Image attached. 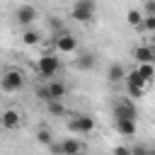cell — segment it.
Listing matches in <instances>:
<instances>
[{
  "label": "cell",
  "mask_w": 155,
  "mask_h": 155,
  "mask_svg": "<svg viewBox=\"0 0 155 155\" xmlns=\"http://www.w3.org/2000/svg\"><path fill=\"white\" fill-rule=\"evenodd\" d=\"M94 12H97V2L94 0H75L73 2V19L87 24L94 19Z\"/></svg>",
  "instance_id": "cell-1"
},
{
  "label": "cell",
  "mask_w": 155,
  "mask_h": 155,
  "mask_svg": "<svg viewBox=\"0 0 155 155\" xmlns=\"http://www.w3.org/2000/svg\"><path fill=\"white\" fill-rule=\"evenodd\" d=\"M36 70H39V75H44V78H53V75L61 70V58H58L56 53H46V56L39 58Z\"/></svg>",
  "instance_id": "cell-2"
},
{
  "label": "cell",
  "mask_w": 155,
  "mask_h": 155,
  "mask_svg": "<svg viewBox=\"0 0 155 155\" xmlns=\"http://www.w3.org/2000/svg\"><path fill=\"white\" fill-rule=\"evenodd\" d=\"M0 87L5 92H19L24 87V75L19 70H7L2 78H0Z\"/></svg>",
  "instance_id": "cell-3"
},
{
  "label": "cell",
  "mask_w": 155,
  "mask_h": 155,
  "mask_svg": "<svg viewBox=\"0 0 155 155\" xmlns=\"http://www.w3.org/2000/svg\"><path fill=\"white\" fill-rule=\"evenodd\" d=\"M124 80H126V90H128V94H131V97H136V99H138V97H143V92H145V85H148V82H143V80H140V75L136 73V68H133L131 73H126V78H124Z\"/></svg>",
  "instance_id": "cell-4"
},
{
  "label": "cell",
  "mask_w": 155,
  "mask_h": 155,
  "mask_svg": "<svg viewBox=\"0 0 155 155\" xmlns=\"http://www.w3.org/2000/svg\"><path fill=\"white\" fill-rule=\"evenodd\" d=\"M53 44H56L58 53H75V51H78V39H75L73 34H68V31H63V34H56Z\"/></svg>",
  "instance_id": "cell-5"
},
{
  "label": "cell",
  "mask_w": 155,
  "mask_h": 155,
  "mask_svg": "<svg viewBox=\"0 0 155 155\" xmlns=\"http://www.w3.org/2000/svg\"><path fill=\"white\" fill-rule=\"evenodd\" d=\"M114 119H128V121H136L138 119V111H136V104L128 102V99H121L114 104Z\"/></svg>",
  "instance_id": "cell-6"
},
{
  "label": "cell",
  "mask_w": 155,
  "mask_h": 155,
  "mask_svg": "<svg viewBox=\"0 0 155 155\" xmlns=\"http://www.w3.org/2000/svg\"><path fill=\"white\" fill-rule=\"evenodd\" d=\"M68 128H70L73 133H90V131L94 128V119L87 116V114H78L75 119L68 121Z\"/></svg>",
  "instance_id": "cell-7"
},
{
  "label": "cell",
  "mask_w": 155,
  "mask_h": 155,
  "mask_svg": "<svg viewBox=\"0 0 155 155\" xmlns=\"http://www.w3.org/2000/svg\"><path fill=\"white\" fill-rule=\"evenodd\" d=\"M0 124H2V128L15 131V128H19L22 116H19V111H17V109H5V111L0 114Z\"/></svg>",
  "instance_id": "cell-8"
},
{
  "label": "cell",
  "mask_w": 155,
  "mask_h": 155,
  "mask_svg": "<svg viewBox=\"0 0 155 155\" xmlns=\"http://www.w3.org/2000/svg\"><path fill=\"white\" fill-rule=\"evenodd\" d=\"M15 19H17V24L29 27V24H34V19H36V10H34L31 5H22V7H17V12H15Z\"/></svg>",
  "instance_id": "cell-9"
},
{
  "label": "cell",
  "mask_w": 155,
  "mask_h": 155,
  "mask_svg": "<svg viewBox=\"0 0 155 155\" xmlns=\"http://www.w3.org/2000/svg\"><path fill=\"white\" fill-rule=\"evenodd\" d=\"M46 90H48V102H61V99L65 97V92H68L61 80H51V82L46 85Z\"/></svg>",
  "instance_id": "cell-10"
},
{
  "label": "cell",
  "mask_w": 155,
  "mask_h": 155,
  "mask_svg": "<svg viewBox=\"0 0 155 155\" xmlns=\"http://www.w3.org/2000/svg\"><path fill=\"white\" fill-rule=\"evenodd\" d=\"M94 63H97V58H94V53H90V51L78 53V58H75L78 70H92V68H94Z\"/></svg>",
  "instance_id": "cell-11"
},
{
  "label": "cell",
  "mask_w": 155,
  "mask_h": 155,
  "mask_svg": "<svg viewBox=\"0 0 155 155\" xmlns=\"http://www.w3.org/2000/svg\"><path fill=\"white\" fill-rule=\"evenodd\" d=\"M58 150H61V155H75L82 150V145L78 138H65L63 143H58Z\"/></svg>",
  "instance_id": "cell-12"
},
{
  "label": "cell",
  "mask_w": 155,
  "mask_h": 155,
  "mask_svg": "<svg viewBox=\"0 0 155 155\" xmlns=\"http://www.w3.org/2000/svg\"><path fill=\"white\" fill-rule=\"evenodd\" d=\"M114 128H116V133H121V136H133V133H136V121L114 119Z\"/></svg>",
  "instance_id": "cell-13"
},
{
  "label": "cell",
  "mask_w": 155,
  "mask_h": 155,
  "mask_svg": "<svg viewBox=\"0 0 155 155\" xmlns=\"http://www.w3.org/2000/svg\"><path fill=\"white\" fill-rule=\"evenodd\" d=\"M133 56H136L138 63H153V61H155V51H153V46H138V48L133 51Z\"/></svg>",
  "instance_id": "cell-14"
},
{
  "label": "cell",
  "mask_w": 155,
  "mask_h": 155,
  "mask_svg": "<svg viewBox=\"0 0 155 155\" xmlns=\"http://www.w3.org/2000/svg\"><path fill=\"white\" fill-rule=\"evenodd\" d=\"M124 78H126V70H124L121 63H111V65L107 68V80H109V82H121Z\"/></svg>",
  "instance_id": "cell-15"
},
{
  "label": "cell",
  "mask_w": 155,
  "mask_h": 155,
  "mask_svg": "<svg viewBox=\"0 0 155 155\" xmlns=\"http://www.w3.org/2000/svg\"><path fill=\"white\" fill-rule=\"evenodd\" d=\"M136 73L140 75V80H143V82H150V80H153V75H155V68H153V63H138Z\"/></svg>",
  "instance_id": "cell-16"
},
{
  "label": "cell",
  "mask_w": 155,
  "mask_h": 155,
  "mask_svg": "<svg viewBox=\"0 0 155 155\" xmlns=\"http://www.w3.org/2000/svg\"><path fill=\"white\" fill-rule=\"evenodd\" d=\"M126 22H128L131 27H140V22H143V12H138V10H128V12H126Z\"/></svg>",
  "instance_id": "cell-17"
},
{
  "label": "cell",
  "mask_w": 155,
  "mask_h": 155,
  "mask_svg": "<svg viewBox=\"0 0 155 155\" xmlns=\"http://www.w3.org/2000/svg\"><path fill=\"white\" fill-rule=\"evenodd\" d=\"M39 31H34V29H27L24 34H22V41L27 44V46H34V44H39Z\"/></svg>",
  "instance_id": "cell-18"
},
{
  "label": "cell",
  "mask_w": 155,
  "mask_h": 155,
  "mask_svg": "<svg viewBox=\"0 0 155 155\" xmlns=\"http://www.w3.org/2000/svg\"><path fill=\"white\" fill-rule=\"evenodd\" d=\"M36 140H39L41 145H51V143H53V136H51L48 128H39V131H36Z\"/></svg>",
  "instance_id": "cell-19"
},
{
  "label": "cell",
  "mask_w": 155,
  "mask_h": 155,
  "mask_svg": "<svg viewBox=\"0 0 155 155\" xmlns=\"http://www.w3.org/2000/svg\"><path fill=\"white\" fill-rule=\"evenodd\" d=\"M46 104H48V111H51V114H56V116L65 114V107H63L61 102H46Z\"/></svg>",
  "instance_id": "cell-20"
},
{
  "label": "cell",
  "mask_w": 155,
  "mask_h": 155,
  "mask_svg": "<svg viewBox=\"0 0 155 155\" xmlns=\"http://www.w3.org/2000/svg\"><path fill=\"white\" fill-rule=\"evenodd\" d=\"M148 31H153L155 29V15H143V22H140Z\"/></svg>",
  "instance_id": "cell-21"
},
{
  "label": "cell",
  "mask_w": 155,
  "mask_h": 155,
  "mask_svg": "<svg viewBox=\"0 0 155 155\" xmlns=\"http://www.w3.org/2000/svg\"><path fill=\"white\" fill-rule=\"evenodd\" d=\"M128 150H131V155H148V150H150V148H148V145H143V143H136V145H133V148H128Z\"/></svg>",
  "instance_id": "cell-22"
},
{
  "label": "cell",
  "mask_w": 155,
  "mask_h": 155,
  "mask_svg": "<svg viewBox=\"0 0 155 155\" xmlns=\"http://www.w3.org/2000/svg\"><path fill=\"white\" fill-rule=\"evenodd\" d=\"M36 97H39L41 102H48V90H46V85H39V87H36Z\"/></svg>",
  "instance_id": "cell-23"
},
{
  "label": "cell",
  "mask_w": 155,
  "mask_h": 155,
  "mask_svg": "<svg viewBox=\"0 0 155 155\" xmlns=\"http://www.w3.org/2000/svg\"><path fill=\"white\" fill-rule=\"evenodd\" d=\"M114 155H131V150L124 148V145H119V148H114Z\"/></svg>",
  "instance_id": "cell-24"
},
{
  "label": "cell",
  "mask_w": 155,
  "mask_h": 155,
  "mask_svg": "<svg viewBox=\"0 0 155 155\" xmlns=\"http://www.w3.org/2000/svg\"><path fill=\"white\" fill-rule=\"evenodd\" d=\"M148 155H155V150H148Z\"/></svg>",
  "instance_id": "cell-25"
},
{
  "label": "cell",
  "mask_w": 155,
  "mask_h": 155,
  "mask_svg": "<svg viewBox=\"0 0 155 155\" xmlns=\"http://www.w3.org/2000/svg\"><path fill=\"white\" fill-rule=\"evenodd\" d=\"M75 155H85V153H82V150H80V153H75Z\"/></svg>",
  "instance_id": "cell-26"
}]
</instances>
